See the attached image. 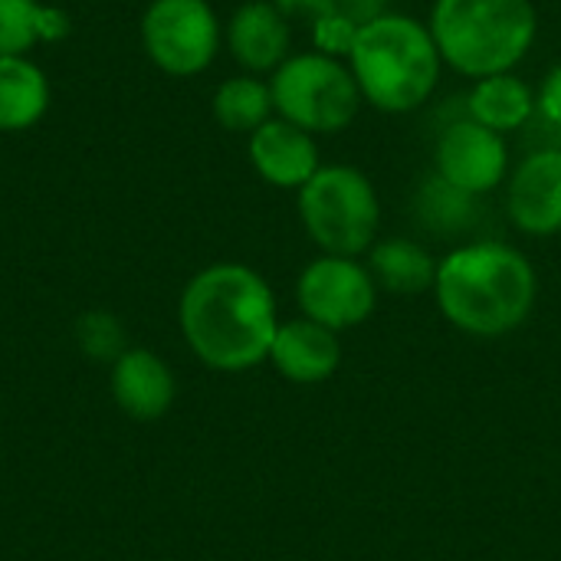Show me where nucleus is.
Returning <instances> with one entry per match:
<instances>
[{"instance_id": "14", "label": "nucleus", "mask_w": 561, "mask_h": 561, "mask_svg": "<svg viewBox=\"0 0 561 561\" xmlns=\"http://www.w3.org/2000/svg\"><path fill=\"white\" fill-rule=\"evenodd\" d=\"M174 394H178L174 375L154 352L125 348L112 362V398L125 414L138 421H154L168 414Z\"/></svg>"}, {"instance_id": "18", "label": "nucleus", "mask_w": 561, "mask_h": 561, "mask_svg": "<svg viewBox=\"0 0 561 561\" xmlns=\"http://www.w3.org/2000/svg\"><path fill=\"white\" fill-rule=\"evenodd\" d=\"M72 16L39 0H0V56H26L36 43H59Z\"/></svg>"}, {"instance_id": "13", "label": "nucleus", "mask_w": 561, "mask_h": 561, "mask_svg": "<svg viewBox=\"0 0 561 561\" xmlns=\"http://www.w3.org/2000/svg\"><path fill=\"white\" fill-rule=\"evenodd\" d=\"M270 362L293 385H322L342 365L339 332H332L306 316L279 322L273 348H270Z\"/></svg>"}, {"instance_id": "5", "label": "nucleus", "mask_w": 561, "mask_h": 561, "mask_svg": "<svg viewBox=\"0 0 561 561\" xmlns=\"http://www.w3.org/2000/svg\"><path fill=\"white\" fill-rule=\"evenodd\" d=\"M296 194L299 220L322 253L362 256L375 247L381 201L365 171L352 164H322Z\"/></svg>"}, {"instance_id": "7", "label": "nucleus", "mask_w": 561, "mask_h": 561, "mask_svg": "<svg viewBox=\"0 0 561 561\" xmlns=\"http://www.w3.org/2000/svg\"><path fill=\"white\" fill-rule=\"evenodd\" d=\"M220 20L207 0H151L141 16L145 56L168 76H201L220 53Z\"/></svg>"}, {"instance_id": "8", "label": "nucleus", "mask_w": 561, "mask_h": 561, "mask_svg": "<svg viewBox=\"0 0 561 561\" xmlns=\"http://www.w3.org/2000/svg\"><path fill=\"white\" fill-rule=\"evenodd\" d=\"M296 299L306 319L332 332H345L375 316L378 283L358 256L322 253L299 273Z\"/></svg>"}, {"instance_id": "1", "label": "nucleus", "mask_w": 561, "mask_h": 561, "mask_svg": "<svg viewBox=\"0 0 561 561\" xmlns=\"http://www.w3.org/2000/svg\"><path fill=\"white\" fill-rule=\"evenodd\" d=\"M181 332L217 371H247L270 358L279 312L270 283L243 263H214L181 293Z\"/></svg>"}, {"instance_id": "3", "label": "nucleus", "mask_w": 561, "mask_h": 561, "mask_svg": "<svg viewBox=\"0 0 561 561\" xmlns=\"http://www.w3.org/2000/svg\"><path fill=\"white\" fill-rule=\"evenodd\" d=\"M345 59L362 99L388 115H408L427 105L444 72L427 23L391 10L358 26Z\"/></svg>"}, {"instance_id": "10", "label": "nucleus", "mask_w": 561, "mask_h": 561, "mask_svg": "<svg viewBox=\"0 0 561 561\" xmlns=\"http://www.w3.org/2000/svg\"><path fill=\"white\" fill-rule=\"evenodd\" d=\"M506 214L529 237L561 233V148H539L513 168Z\"/></svg>"}, {"instance_id": "21", "label": "nucleus", "mask_w": 561, "mask_h": 561, "mask_svg": "<svg viewBox=\"0 0 561 561\" xmlns=\"http://www.w3.org/2000/svg\"><path fill=\"white\" fill-rule=\"evenodd\" d=\"M76 342L95 362H115L128 348L122 322L115 316H108V312H85L76 322Z\"/></svg>"}, {"instance_id": "24", "label": "nucleus", "mask_w": 561, "mask_h": 561, "mask_svg": "<svg viewBox=\"0 0 561 561\" xmlns=\"http://www.w3.org/2000/svg\"><path fill=\"white\" fill-rule=\"evenodd\" d=\"M335 3H339V13L345 20H352L355 26H365V23L385 16L391 0H335Z\"/></svg>"}, {"instance_id": "6", "label": "nucleus", "mask_w": 561, "mask_h": 561, "mask_svg": "<svg viewBox=\"0 0 561 561\" xmlns=\"http://www.w3.org/2000/svg\"><path fill=\"white\" fill-rule=\"evenodd\" d=\"M270 92L276 115L309 135L345 131L365 102L348 62L319 49L293 53L270 76Z\"/></svg>"}, {"instance_id": "19", "label": "nucleus", "mask_w": 561, "mask_h": 561, "mask_svg": "<svg viewBox=\"0 0 561 561\" xmlns=\"http://www.w3.org/2000/svg\"><path fill=\"white\" fill-rule=\"evenodd\" d=\"M210 112L217 118V125L224 131L233 135H253L263 122L273 118V92L270 82H263L260 76H230L217 85L214 99H210Z\"/></svg>"}, {"instance_id": "17", "label": "nucleus", "mask_w": 561, "mask_h": 561, "mask_svg": "<svg viewBox=\"0 0 561 561\" xmlns=\"http://www.w3.org/2000/svg\"><path fill=\"white\" fill-rule=\"evenodd\" d=\"M49 108V79L30 56H0V131H26Z\"/></svg>"}, {"instance_id": "20", "label": "nucleus", "mask_w": 561, "mask_h": 561, "mask_svg": "<svg viewBox=\"0 0 561 561\" xmlns=\"http://www.w3.org/2000/svg\"><path fill=\"white\" fill-rule=\"evenodd\" d=\"M414 214L424 230H434L437 237H454L473 227L477 220V197L447 184L437 171L424 178L414 197Z\"/></svg>"}, {"instance_id": "9", "label": "nucleus", "mask_w": 561, "mask_h": 561, "mask_svg": "<svg viewBox=\"0 0 561 561\" xmlns=\"http://www.w3.org/2000/svg\"><path fill=\"white\" fill-rule=\"evenodd\" d=\"M434 171L447 184L483 197L510 178L506 135L473 122L470 115L450 122L434 145Z\"/></svg>"}, {"instance_id": "2", "label": "nucleus", "mask_w": 561, "mask_h": 561, "mask_svg": "<svg viewBox=\"0 0 561 561\" xmlns=\"http://www.w3.org/2000/svg\"><path fill=\"white\" fill-rule=\"evenodd\" d=\"M444 319L477 339H500L526 325L539 299V276L526 253L500 240L450 250L434 283Z\"/></svg>"}, {"instance_id": "16", "label": "nucleus", "mask_w": 561, "mask_h": 561, "mask_svg": "<svg viewBox=\"0 0 561 561\" xmlns=\"http://www.w3.org/2000/svg\"><path fill=\"white\" fill-rule=\"evenodd\" d=\"M437 263L440 260H434L427 247L408 237L375 240V247L368 250V270L378 289H388L394 296H421L434 289Z\"/></svg>"}, {"instance_id": "12", "label": "nucleus", "mask_w": 561, "mask_h": 561, "mask_svg": "<svg viewBox=\"0 0 561 561\" xmlns=\"http://www.w3.org/2000/svg\"><path fill=\"white\" fill-rule=\"evenodd\" d=\"M224 43L243 72H276L293 56V23L273 7V0H247L227 20Z\"/></svg>"}, {"instance_id": "15", "label": "nucleus", "mask_w": 561, "mask_h": 561, "mask_svg": "<svg viewBox=\"0 0 561 561\" xmlns=\"http://www.w3.org/2000/svg\"><path fill=\"white\" fill-rule=\"evenodd\" d=\"M467 115L500 135H513L536 115V89L516 72L477 79L467 95Z\"/></svg>"}, {"instance_id": "11", "label": "nucleus", "mask_w": 561, "mask_h": 561, "mask_svg": "<svg viewBox=\"0 0 561 561\" xmlns=\"http://www.w3.org/2000/svg\"><path fill=\"white\" fill-rule=\"evenodd\" d=\"M247 154L253 171L279 191H299L322 168L316 135L279 115L247 135Z\"/></svg>"}, {"instance_id": "23", "label": "nucleus", "mask_w": 561, "mask_h": 561, "mask_svg": "<svg viewBox=\"0 0 561 561\" xmlns=\"http://www.w3.org/2000/svg\"><path fill=\"white\" fill-rule=\"evenodd\" d=\"M536 112L561 128V62L546 72L542 85L536 89Z\"/></svg>"}, {"instance_id": "4", "label": "nucleus", "mask_w": 561, "mask_h": 561, "mask_svg": "<svg viewBox=\"0 0 561 561\" xmlns=\"http://www.w3.org/2000/svg\"><path fill=\"white\" fill-rule=\"evenodd\" d=\"M427 30L444 66L467 79L513 72L539 36L533 0H434Z\"/></svg>"}, {"instance_id": "22", "label": "nucleus", "mask_w": 561, "mask_h": 561, "mask_svg": "<svg viewBox=\"0 0 561 561\" xmlns=\"http://www.w3.org/2000/svg\"><path fill=\"white\" fill-rule=\"evenodd\" d=\"M273 7L289 20V23H306L309 30L319 26L322 20L339 13L335 0H273Z\"/></svg>"}]
</instances>
